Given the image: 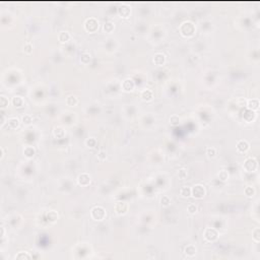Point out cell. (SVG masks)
Wrapping results in <instances>:
<instances>
[{"label": "cell", "mask_w": 260, "mask_h": 260, "mask_svg": "<svg viewBox=\"0 0 260 260\" xmlns=\"http://www.w3.org/2000/svg\"><path fill=\"white\" fill-rule=\"evenodd\" d=\"M180 32L183 37H191L195 33V26L191 22H185L181 24Z\"/></svg>", "instance_id": "1"}, {"label": "cell", "mask_w": 260, "mask_h": 260, "mask_svg": "<svg viewBox=\"0 0 260 260\" xmlns=\"http://www.w3.org/2000/svg\"><path fill=\"white\" fill-rule=\"evenodd\" d=\"M90 216L95 220H103L106 218V210L102 206H95L90 210Z\"/></svg>", "instance_id": "2"}, {"label": "cell", "mask_w": 260, "mask_h": 260, "mask_svg": "<svg viewBox=\"0 0 260 260\" xmlns=\"http://www.w3.org/2000/svg\"><path fill=\"white\" fill-rule=\"evenodd\" d=\"M84 29L90 33L96 32L99 29V22L94 17L88 18V19H86V24H84Z\"/></svg>", "instance_id": "3"}, {"label": "cell", "mask_w": 260, "mask_h": 260, "mask_svg": "<svg viewBox=\"0 0 260 260\" xmlns=\"http://www.w3.org/2000/svg\"><path fill=\"white\" fill-rule=\"evenodd\" d=\"M191 195L193 197L197 198V199H201L205 195V188L202 185H195L192 189H191Z\"/></svg>", "instance_id": "4"}, {"label": "cell", "mask_w": 260, "mask_h": 260, "mask_svg": "<svg viewBox=\"0 0 260 260\" xmlns=\"http://www.w3.org/2000/svg\"><path fill=\"white\" fill-rule=\"evenodd\" d=\"M218 232H216V230H214V229H210V228H207L205 229V231H204L203 233V237L204 239H205L206 241H208V242H213V241H216V239H218Z\"/></svg>", "instance_id": "5"}, {"label": "cell", "mask_w": 260, "mask_h": 260, "mask_svg": "<svg viewBox=\"0 0 260 260\" xmlns=\"http://www.w3.org/2000/svg\"><path fill=\"white\" fill-rule=\"evenodd\" d=\"M244 169L247 171V172H254L257 169V161L255 159H247L244 163Z\"/></svg>", "instance_id": "6"}, {"label": "cell", "mask_w": 260, "mask_h": 260, "mask_svg": "<svg viewBox=\"0 0 260 260\" xmlns=\"http://www.w3.org/2000/svg\"><path fill=\"white\" fill-rule=\"evenodd\" d=\"M127 210H128V205L125 202H117L116 205H115V211L119 216L125 214L127 212Z\"/></svg>", "instance_id": "7"}, {"label": "cell", "mask_w": 260, "mask_h": 260, "mask_svg": "<svg viewBox=\"0 0 260 260\" xmlns=\"http://www.w3.org/2000/svg\"><path fill=\"white\" fill-rule=\"evenodd\" d=\"M77 181L78 184L81 185V186H88L90 183V176L88 174H86V173H82V174H80L78 176Z\"/></svg>", "instance_id": "8"}, {"label": "cell", "mask_w": 260, "mask_h": 260, "mask_svg": "<svg viewBox=\"0 0 260 260\" xmlns=\"http://www.w3.org/2000/svg\"><path fill=\"white\" fill-rule=\"evenodd\" d=\"M249 148H250V144L247 140L242 139L237 143V149H238L239 152H246Z\"/></svg>", "instance_id": "9"}, {"label": "cell", "mask_w": 260, "mask_h": 260, "mask_svg": "<svg viewBox=\"0 0 260 260\" xmlns=\"http://www.w3.org/2000/svg\"><path fill=\"white\" fill-rule=\"evenodd\" d=\"M166 62V56L163 53H156L154 56V63L158 66H162Z\"/></svg>", "instance_id": "10"}, {"label": "cell", "mask_w": 260, "mask_h": 260, "mask_svg": "<svg viewBox=\"0 0 260 260\" xmlns=\"http://www.w3.org/2000/svg\"><path fill=\"white\" fill-rule=\"evenodd\" d=\"M134 86H135V84H134V81L132 79H125L122 82V88L125 92H131V90H133Z\"/></svg>", "instance_id": "11"}, {"label": "cell", "mask_w": 260, "mask_h": 260, "mask_svg": "<svg viewBox=\"0 0 260 260\" xmlns=\"http://www.w3.org/2000/svg\"><path fill=\"white\" fill-rule=\"evenodd\" d=\"M11 102H12V104H13V106L17 107V108H20V107H22L24 105V99H22V97H19V96L13 97L12 100H11Z\"/></svg>", "instance_id": "12"}, {"label": "cell", "mask_w": 260, "mask_h": 260, "mask_svg": "<svg viewBox=\"0 0 260 260\" xmlns=\"http://www.w3.org/2000/svg\"><path fill=\"white\" fill-rule=\"evenodd\" d=\"M247 106L250 110H257L259 108V101L257 99H252V100H248L247 102Z\"/></svg>", "instance_id": "13"}, {"label": "cell", "mask_w": 260, "mask_h": 260, "mask_svg": "<svg viewBox=\"0 0 260 260\" xmlns=\"http://www.w3.org/2000/svg\"><path fill=\"white\" fill-rule=\"evenodd\" d=\"M36 154V150L33 146H26L24 149V154L26 158H33Z\"/></svg>", "instance_id": "14"}, {"label": "cell", "mask_w": 260, "mask_h": 260, "mask_svg": "<svg viewBox=\"0 0 260 260\" xmlns=\"http://www.w3.org/2000/svg\"><path fill=\"white\" fill-rule=\"evenodd\" d=\"M185 254L189 257H192L196 254V247L194 245H188V246L185 248Z\"/></svg>", "instance_id": "15"}, {"label": "cell", "mask_w": 260, "mask_h": 260, "mask_svg": "<svg viewBox=\"0 0 260 260\" xmlns=\"http://www.w3.org/2000/svg\"><path fill=\"white\" fill-rule=\"evenodd\" d=\"M7 124L10 128L15 129V128H17L18 125H19V120H18L17 118H15V117H13V118H10L9 120L7 121Z\"/></svg>", "instance_id": "16"}, {"label": "cell", "mask_w": 260, "mask_h": 260, "mask_svg": "<svg viewBox=\"0 0 260 260\" xmlns=\"http://www.w3.org/2000/svg\"><path fill=\"white\" fill-rule=\"evenodd\" d=\"M70 39V35L68 32H61L58 36V40L60 41L61 43H66L68 42Z\"/></svg>", "instance_id": "17"}, {"label": "cell", "mask_w": 260, "mask_h": 260, "mask_svg": "<svg viewBox=\"0 0 260 260\" xmlns=\"http://www.w3.org/2000/svg\"><path fill=\"white\" fill-rule=\"evenodd\" d=\"M141 98L143 101H150L152 99V92L149 90H144L141 92Z\"/></svg>", "instance_id": "18"}, {"label": "cell", "mask_w": 260, "mask_h": 260, "mask_svg": "<svg viewBox=\"0 0 260 260\" xmlns=\"http://www.w3.org/2000/svg\"><path fill=\"white\" fill-rule=\"evenodd\" d=\"M180 194L182 197H189L191 195V188L188 186H183L182 188L180 189Z\"/></svg>", "instance_id": "19"}, {"label": "cell", "mask_w": 260, "mask_h": 260, "mask_svg": "<svg viewBox=\"0 0 260 260\" xmlns=\"http://www.w3.org/2000/svg\"><path fill=\"white\" fill-rule=\"evenodd\" d=\"M54 136L56 138H63L65 136V131L61 127H55L54 129Z\"/></svg>", "instance_id": "20"}, {"label": "cell", "mask_w": 260, "mask_h": 260, "mask_svg": "<svg viewBox=\"0 0 260 260\" xmlns=\"http://www.w3.org/2000/svg\"><path fill=\"white\" fill-rule=\"evenodd\" d=\"M119 13L122 17H128L130 14V8H128L127 6H121L119 8Z\"/></svg>", "instance_id": "21"}, {"label": "cell", "mask_w": 260, "mask_h": 260, "mask_svg": "<svg viewBox=\"0 0 260 260\" xmlns=\"http://www.w3.org/2000/svg\"><path fill=\"white\" fill-rule=\"evenodd\" d=\"M47 218H48V220H50L51 222H54L57 220L58 218V213L54 210H50V211L47 213Z\"/></svg>", "instance_id": "22"}, {"label": "cell", "mask_w": 260, "mask_h": 260, "mask_svg": "<svg viewBox=\"0 0 260 260\" xmlns=\"http://www.w3.org/2000/svg\"><path fill=\"white\" fill-rule=\"evenodd\" d=\"M66 103H67L68 106L73 107V106H76V105H77L78 100H77V98H76V97H74V96H69L67 99H66Z\"/></svg>", "instance_id": "23"}, {"label": "cell", "mask_w": 260, "mask_h": 260, "mask_svg": "<svg viewBox=\"0 0 260 260\" xmlns=\"http://www.w3.org/2000/svg\"><path fill=\"white\" fill-rule=\"evenodd\" d=\"M179 123H180V118H179V116H177V115H172L170 118V124L173 125V126H177V125H179Z\"/></svg>", "instance_id": "24"}, {"label": "cell", "mask_w": 260, "mask_h": 260, "mask_svg": "<svg viewBox=\"0 0 260 260\" xmlns=\"http://www.w3.org/2000/svg\"><path fill=\"white\" fill-rule=\"evenodd\" d=\"M80 61H81L83 64H88V62L90 61V54H88V53H83V54H81V56H80Z\"/></svg>", "instance_id": "25"}, {"label": "cell", "mask_w": 260, "mask_h": 260, "mask_svg": "<svg viewBox=\"0 0 260 260\" xmlns=\"http://www.w3.org/2000/svg\"><path fill=\"white\" fill-rule=\"evenodd\" d=\"M86 146H88V147H92V148L95 147V146L97 145V139L94 137L88 138L86 141Z\"/></svg>", "instance_id": "26"}, {"label": "cell", "mask_w": 260, "mask_h": 260, "mask_svg": "<svg viewBox=\"0 0 260 260\" xmlns=\"http://www.w3.org/2000/svg\"><path fill=\"white\" fill-rule=\"evenodd\" d=\"M218 178L222 181H226L227 179H229V173L226 170H222L218 173Z\"/></svg>", "instance_id": "27"}, {"label": "cell", "mask_w": 260, "mask_h": 260, "mask_svg": "<svg viewBox=\"0 0 260 260\" xmlns=\"http://www.w3.org/2000/svg\"><path fill=\"white\" fill-rule=\"evenodd\" d=\"M244 192H245V195H246V196H248V197H251V196L254 195L255 190H254V188H253V187L248 186V187H246V188H245Z\"/></svg>", "instance_id": "28"}, {"label": "cell", "mask_w": 260, "mask_h": 260, "mask_svg": "<svg viewBox=\"0 0 260 260\" xmlns=\"http://www.w3.org/2000/svg\"><path fill=\"white\" fill-rule=\"evenodd\" d=\"M206 154H207L209 158H214L216 156V149L214 147H207L206 149Z\"/></svg>", "instance_id": "29"}, {"label": "cell", "mask_w": 260, "mask_h": 260, "mask_svg": "<svg viewBox=\"0 0 260 260\" xmlns=\"http://www.w3.org/2000/svg\"><path fill=\"white\" fill-rule=\"evenodd\" d=\"M178 177L181 179V180H184V179L187 178V170L186 169H180L178 171Z\"/></svg>", "instance_id": "30"}, {"label": "cell", "mask_w": 260, "mask_h": 260, "mask_svg": "<svg viewBox=\"0 0 260 260\" xmlns=\"http://www.w3.org/2000/svg\"><path fill=\"white\" fill-rule=\"evenodd\" d=\"M8 99L6 98V97H4V96H1L0 97V105H1V108L2 109H4V108H6V107L8 106Z\"/></svg>", "instance_id": "31"}, {"label": "cell", "mask_w": 260, "mask_h": 260, "mask_svg": "<svg viewBox=\"0 0 260 260\" xmlns=\"http://www.w3.org/2000/svg\"><path fill=\"white\" fill-rule=\"evenodd\" d=\"M114 24H112V22H106L104 26V30L106 33H111L113 30H114Z\"/></svg>", "instance_id": "32"}, {"label": "cell", "mask_w": 260, "mask_h": 260, "mask_svg": "<svg viewBox=\"0 0 260 260\" xmlns=\"http://www.w3.org/2000/svg\"><path fill=\"white\" fill-rule=\"evenodd\" d=\"M15 259H31V256L26 252H19L17 255H15Z\"/></svg>", "instance_id": "33"}, {"label": "cell", "mask_w": 260, "mask_h": 260, "mask_svg": "<svg viewBox=\"0 0 260 260\" xmlns=\"http://www.w3.org/2000/svg\"><path fill=\"white\" fill-rule=\"evenodd\" d=\"M259 234H260V230L258 228H256L254 231H253V240L255 241V242L258 243L260 241V237H259Z\"/></svg>", "instance_id": "34"}, {"label": "cell", "mask_w": 260, "mask_h": 260, "mask_svg": "<svg viewBox=\"0 0 260 260\" xmlns=\"http://www.w3.org/2000/svg\"><path fill=\"white\" fill-rule=\"evenodd\" d=\"M161 203H162L163 206H169L171 203V200L168 196H163L162 199H161Z\"/></svg>", "instance_id": "35"}, {"label": "cell", "mask_w": 260, "mask_h": 260, "mask_svg": "<svg viewBox=\"0 0 260 260\" xmlns=\"http://www.w3.org/2000/svg\"><path fill=\"white\" fill-rule=\"evenodd\" d=\"M22 122H24L26 125H30V124H32V122H33L32 117H31L30 115H24V116L22 117Z\"/></svg>", "instance_id": "36"}, {"label": "cell", "mask_w": 260, "mask_h": 260, "mask_svg": "<svg viewBox=\"0 0 260 260\" xmlns=\"http://www.w3.org/2000/svg\"><path fill=\"white\" fill-rule=\"evenodd\" d=\"M187 209H188L189 213L193 214V213H195V212L197 211V206H196L195 204L191 203V204H189V205H188V207H187Z\"/></svg>", "instance_id": "37"}, {"label": "cell", "mask_w": 260, "mask_h": 260, "mask_svg": "<svg viewBox=\"0 0 260 260\" xmlns=\"http://www.w3.org/2000/svg\"><path fill=\"white\" fill-rule=\"evenodd\" d=\"M98 158L100 159L101 161H105L107 159V154L105 150H100L98 154Z\"/></svg>", "instance_id": "38"}, {"label": "cell", "mask_w": 260, "mask_h": 260, "mask_svg": "<svg viewBox=\"0 0 260 260\" xmlns=\"http://www.w3.org/2000/svg\"><path fill=\"white\" fill-rule=\"evenodd\" d=\"M33 51V46L30 44V43H28V44H26V46H24V52L26 53V54H31Z\"/></svg>", "instance_id": "39"}, {"label": "cell", "mask_w": 260, "mask_h": 260, "mask_svg": "<svg viewBox=\"0 0 260 260\" xmlns=\"http://www.w3.org/2000/svg\"><path fill=\"white\" fill-rule=\"evenodd\" d=\"M4 236V228H1V237Z\"/></svg>", "instance_id": "40"}]
</instances>
